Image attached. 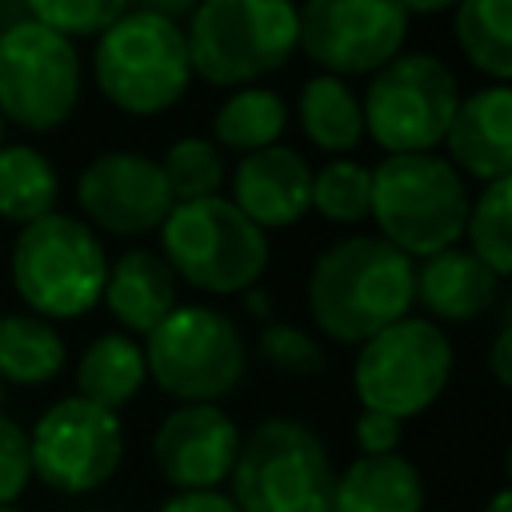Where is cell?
<instances>
[{"label":"cell","instance_id":"obj_20","mask_svg":"<svg viewBox=\"0 0 512 512\" xmlns=\"http://www.w3.org/2000/svg\"><path fill=\"white\" fill-rule=\"evenodd\" d=\"M428 488L420 468L400 456H356L332 476L328 512H424Z\"/></svg>","mask_w":512,"mask_h":512},{"label":"cell","instance_id":"obj_1","mask_svg":"<svg viewBox=\"0 0 512 512\" xmlns=\"http://www.w3.org/2000/svg\"><path fill=\"white\" fill-rule=\"evenodd\" d=\"M416 260L376 232H348L324 244L304 280V312L320 340L364 344L412 312Z\"/></svg>","mask_w":512,"mask_h":512},{"label":"cell","instance_id":"obj_5","mask_svg":"<svg viewBox=\"0 0 512 512\" xmlns=\"http://www.w3.org/2000/svg\"><path fill=\"white\" fill-rule=\"evenodd\" d=\"M92 76L116 112L136 120L164 116L192 88L184 24L128 8L112 28L96 36Z\"/></svg>","mask_w":512,"mask_h":512},{"label":"cell","instance_id":"obj_37","mask_svg":"<svg viewBox=\"0 0 512 512\" xmlns=\"http://www.w3.org/2000/svg\"><path fill=\"white\" fill-rule=\"evenodd\" d=\"M240 300H244V312H248L252 320H260V324H268V320H276V316H272V292H268L264 284H256V288H248V292H240Z\"/></svg>","mask_w":512,"mask_h":512},{"label":"cell","instance_id":"obj_38","mask_svg":"<svg viewBox=\"0 0 512 512\" xmlns=\"http://www.w3.org/2000/svg\"><path fill=\"white\" fill-rule=\"evenodd\" d=\"M408 16H444V12H452L460 0H396Z\"/></svg>","mask_w":512,"mask_h":512},{"label":"cell","instance_id":"obj_7","mask_svg":"<svg viewBox=\"0 0 512 512\" xmlns=\"http://www.w3.org/2000/svg\"><path fill=\"white\" fill-rule=\"evenodd\" d=\"M332 456L320 432L296 416H264L240 436L228 496L240 512H328Z\"/></svg>","mask_w":512,"mask_h":512},{"label":"cell","instance_id":"obj_8","mask_svg":"<svg viewBox=\"0 0 512 512\" xmlns=\"http://www.w3.org/2000/svg\"><path fill=\"white\" fill-rule=\"evenodd\" d=\"M140 348L148 380L176 404H216L248 372V340L216 304H176Z\"/></svg>","mask_w":512,"mask_h":512},{"label":"cell","instance_id":"obj_24","mask_svg":"<svg viewBox=\"0 0 512 512\" xmlns=\"http://www.w3.org/2000/svg\"><path fill=\"white\" fill-rule=\"evenodd\" d=\"M68 364L64 332L36 312H0V380L20 388L52 384Z\"/></svg>","mask_w":512,"mask_h":512},{"label":"cell","instance_id":"obj_13","mask_svg":"<svg viewBox=\"0 0 512 512\" xmlns=\"http://www.w3.org/2000/svg\"><path fill=\"white\" fill-rule=\"evenodd\" d=\"M412 16L396 0L296 4V52L332 76H372L408 44Z\"/></svg>","mask_w":512,"mask_h":512},{"label":"cell","instance_id":"obj_27","mask_svg":"<svg viewBox=\"0 0 512 512\" xmlns=\"http://www.w3.org/2000/svg\"><path fill=\"white\" fill-rule=\"evenodd\" d=\"M460 240H468V252L488 264L500 280L512 276V176L480 184L468 204Z\"/></svg>","mask_w":512,"mask_h":512},{"label":"cell","instance_id":"obj_35","mask_svg":"<svg viewBox=\"0 0 512 512\" xmlns=\"http://www.w3.org/2000/svg\"><path fill=\"white\" fill-rule=\"evenodd\" d=\"M488 368H492V380L500 388H512V324L508 316L496 324L492 332V344H488Z\"/></svg>","mask_w":512,"mask_h":512},{"label":"cell","instance_id":"obj_39","mask_svg":"<svg viewBox=\"0 0 512 512\" xmlns=\"http://www.w3.org/2000/svg\"><path fill=\"white\" fill-rule=\"evenodd\" d=\"M480 512H512V488H508V484H500V488L488 496V504H484Z\"/></svg>","mask_w":512,"mask_h":512},{"label":"cell","instance_id":"obj_33","mask_svg":"<svg viewBox=\"0 0 512 512\" xmlns=\"http://www.w3.org/2000/svg\"><path fill=\"white\" fill-rule=\"evenodd\" d=\"M404 440V420L396 416H384V412H372V408H360L356 420H352V444L360 456H388L396 452Z\"/></svg>","mask_w":512,"mask_h":512},{"label":"cell","instance_id":"obj_4","mask_svg":"<svg viewBox=\"0 0 512 512\" xmlns=\"http://www.w3.org/2000/svg\"><path fill=\"white\" fill-rule=\"evenodd\" d=\"M12 292L24 312L44 320H80L100 304L108 252L104 240L72 212H48L32 224L16 228L8 252Z\"/></svg>","mask_w":512,"mask_h":512},{"label":"cell","instance_id":"obj_34","mask_svg":"<svg viewBox=\"0 0 512 512\" xmlns=\"http://www.w3.org/2000/svg\"><path fill=\"white\" fill-rule=\"evenodd\" d=\"M156 512H240L236 500L224 488H200V492H172L156 504Z\"/></svg>","mask_w":512,"mask_h":512},{"label":"cell","instance_id":"obj_15","mask_svg":"<svg viewBox=\"0 0 512 512\" xmlns=\"http://www.w3.org/2000/svg\"><path fill=\"white\" fill-rule=\"evenodd\" d=\"M240 424L220 404H176L156 420L148 456L172 492L220 488L240 452Z\"/></svg>","mask_w":512,"mask_h":512},{"label":"cell","instance_id":"obj_3","mask_svg":"<svg viewBox=\"0 0 512 512\" xmlns=\"http://www.w3.org/2000/svg\"><path fill=\"white\" fill-rule=\"evenodd\" d=\"M468 204V180L440 152L380 156L372 168L368 220L376 224V236H384L408 260H424L460 244Z\"/></svg>","mask_w":512,"mask_h":512},{"label":"cell","instance_id":"obj_16","mask_svg":"<svg viewBox=\"0 0 512 512\" xmlns=\"http://www.w3.org/2000/svg\"><path fill=\"white\" fill-rule=\"evenodd\" d=\"M228 200L260 228L284 232L312 212V164L292 144H272L240 156L228 172Z\"/></svg>","mask_w":512,"mask_h":512},{"label":"cell","instance_id":"obj_23","mask_svg":"<svg viewBox=\"0 0 512 512\" xmlns=\"http://www.w3.org/2000/svg\"><path fill=\"white\" fill-rule=\"evenodd\" d=\"M292 124V104L268 84L228 88V96L212 112V144L220 152H260L284 140Z\"/></svg>","mask_w":512,"mask_h":512},{"label":"cell","instance_id":"obj_6","mask_svg":"<svg viewBox=\"0 0 512 512\" xmlns=\"http://www.w3.org/2000/svg\"><path fill=\"white\" fill-rule=\"evenodd\" d=\"M184 40L196 80L256 84L296 56V0H200L184 20Z\"/></svg>","mask_w":512,"mask_h":512},{"label":"cell","instance_id":"obj_41","mask_svg":"<svg viewBox=\"0 0 512 512\" xmlns=\"http://www.w3.org/2000/svg\"><path fill=\"white\" fill-rule=\"evenodd\" d=\"M4 128H8V124H4V116H0V144H4Z\"/></svg>","mask_w":512,"mask_h":512},{"label":"cell","instance_id":"obj_25","mask_svg":"<svg viewBox=\"0 0 512 512\" xmlns=\"http://www.w3.org/2000/svg\"><path fill=\"white\" fill-rule=\"evenodd\" d=\"M60 204V172L36 144H0V220L32 224Z\"/></svg>","mask_w":512,"mask_h":512},{"label":"cell","instance_id":"obj_12","mask_svg":"<svg viewBox=\"0 0 512 512\" xmlns=\"http://www.w3.org/2000/svg\"><path fill=\"white\" fill-rule=\"evenodd\" d=\"M124 420L112 408H100L84 396L52 400L32 432V480H40L56 496H88L100 492L124 464Z\"/></svg>","mask_w":512,"mask_h":512},{"label":"cell","instance_id":"obj_11","mask_svg":"<svg viewBox=\"0 0 512 512\" xmlns=\"http://www.w3.org/2000/svg\"><path fill=\"white\" fill-rule=\"evenodd\" d=\"M84 92L80 48L20 16L0 28V116L20 132L48 136L72 120Z\"/></svg>","mask_w":512,"mask_h":512},{"label":"cell","instance_id":"obj_36","mask_svg":"<svg viewBox=\"0 0 512 512\" xmlns=\"http://www.w3.org/2000/svg\"><path fill=\"white\" fill-rule=\"evenodd\" d=\"M196 4H200V0H128V8H136V12H156V16H168V20H176V24H184Z\"/></svg>","mask_w":512,"mask_h":512},{"label":"cell","instance_id":"obj_18","mask_svg":"<svg viewBox=\"0 0 512 512\" xmlns=\"http://www.w3.org/2000/svg\"><path fill=\"white\" fill-rule=\"evenodd\" d=\"M500 292H504V280L488 264H480L468 248L452 244L416 264L412 304H420L424 320L444 328V324H472L488 316L500 304Z\"/></svg>","mask_w":512,"mask_h":512},{"label":"cell","instance_id":"obj_22","mask_svg":"<svg viewBox=\"0 0 512 512\" xmlns=\"http://www.w3.org/2000/svg\"><path fill=\"white\" fill-rule=\"evenodd\" d=\"M72 380H76V396H84L100 408L124 412L148 384V364H144L140 340L120 328L96 332L84 344V352L72 368Z\"/></svg>","mask_w":512,"mask_h":512},{"label":"cell","instance_id":"obj_21","mask_svg":"<svg viewBox=\"0 0 512 512\" xmlns=\"http://www.w3.org/2000/svg\"><path fill=\"white\" fill-rule=\"evenodd\" d=\"M292 116H296L304 140L324 156H352L364 144L360 92L344 76H332V72L308 76L296 92Z\"/></svg>","mask_w":512,"mask_h":512},{"label":"cell","instance_id":"obj_26","mask_svg":"<svg viewBox=\"0 0 512 512\" xmlns=\"http://www.w3.org/2000/svg\"><path fill=\"white\" fill-rule=\"evenodd\" d=\"M452 36L460 56L488 76L508 84L512 76V0H460L452 8Z\"/></svg>","mask_w":512,"mask_h":512},{"label":"cell","instance_id":"obj_40","mask_svg":"<svg viewBox=\"0 0 512 512\" xmlns=\"http://www.w3.org/2000/svg\"><path fill=\"white\" fill-rule=\"evenodd\" d=\"M0 512H24V508H16V504H4V508H0Z\"/></svg>","mask_w":512,"mask_h":512},{"label":"cell","instance_id":"obj_43","mask_svg":"<svg viewBox=\"0 0 512 512\" xmlns=\"http://www.w3.org/2000/svg\"><path fill=\"white\" fill-rule=\"evenodd\" d=\"M0 28H4V12H0Z\"/></svg>","mask_w":512,"mask_h":512},{"label":"cell","instance_id":"obj_17","mask_svg":"<svg viewBox=\"0 0 512 512\" xmlns=\"http://www.w3.org/2000/svg\"><path fill=\"white\" fill-rule=\"evenodd\" d=\"M448 164L476 184L512 176V92L508 84H484L460 96L444 132Z\"/></svg>","mask_w":512,"mask_h":512},{"label":"cell","instance_id":"obj_42","mask_svg":"<svg viewBox=\"0 0 512 512\" xmlns=\"http://www.w3.org/2000/svg\"><path fill=\"white\" fill-rule=\"evenodd\" d=\"M0 404H4V380H0Z\"/></svg>","mask_w":512,"mask_h":512},{"label":"cell","instance_id":"obj_19","mask_svg":"<svg viewBox=\"0 0 512 512\" xmlns=\"http://www.w3.org/2000/svg\"><path fill=\"white\" fill-rule=\"evenodd\" d=\"M100 304L128 336H148L176 304H180V280L164 264L156 248L132 244L116 260H108Z\"/></svg>","mask_w":512,"mask_h":512},{"label":"cell","instance_id":"obj_28","mask_svg":"<svg viewBox=\"0 0 512 512\" xmlns=\"http://www.w3.org/2000/svg\"><path fill=\"white\" fill-rule=\"evenodd\" d=\"M372 208V168L356 156H328L312 168V212L328 224L356 228Z\"/></svg>","mask_w":512,"mask_h":512},{"label":"cell","instance_id":"obj_14","mask_svg":"<svg viewBox=\"0 0 512 512\" xmlns=\"http://www.w3.org/2000/svg\"><path fill=\"white\" fill-rule=\"evenodd\" d=\"M172 204L160 160L136 148H104L76 176V208L96 236H152Z\"/></svg>","mask_w":512,"mask_h":512},{"label":"cell","instance_id":"obj_31","mask_svg":"<svg viewBox=\"0 0 512 512\" xmlns=\"http://www.w3.org/2000/svg\"><path fill=\"white\" fill-rule=\"evenodd\" d=\"M20 8L28 20L76 44V40H96L104 28H112L128 12V0H20Z\"/></svg>","mask_w":512,"mask_h":512},{"label":"cell","instance_id":"obj_9","mask_svg":"<svg viewBox=\"0 0 512 512\" xmlns=\"http://www.w3.org/2000/svg\"><path fill=\"white\" fill-rule=\"evenodd\" d=\"M460 76L436 52H396L364 84V136L384 152H436L460 104Z\"/></svg>","mask_w":512,"mask_h":512},{"label":"cell","instance_id":"obj_30","mask_svg":"<svg viewBox=\"0 0 512 512\" xmlns=\"http://www.w3.org/2000/svg\"><path fill=\"white\" fill-rule=\"evenodd\" d=\"M256 360L268 372L296 376V380H308V376H324L328 372V348H324V340L312 328L292 324V320H268V324H260V332H256Z\"/></svg>","mask_w":512,"mask_h":512},{"label":"cell","instance_id":"obj_2","mask_svg":"<svg viewBox=\"0 0 512 512\" xmlns=\"http://www.w3.org/2000/svg\"><path fill=\"white\" fill-rule=\"evenodd\" d=\"M156 232L172 276L200 296H240L256 288L272 264L268 232H260L224 192L176 200Z\"/></svg>","mask_w":512,"mask_h":512},{"label":"cell","instance_id":"obj_32","mask_svg":"<svg viewBox=\"0 0 512 512\" xmlns=\"http://www.w3.org/2000/svg\"><path fill=\"white\" fill-rule=\"evenodd\" d=\"M32 484V448L28 428L0 412V508L16 504Z\"/></svg>","mask_w":512,"mask_h":512},{"label":"cell","instance_id":"obj_10","mask_svg":"<svg viewBox=\"0 0 512 512\" xmlns=\"http://www.w3.org/2000/svg\"><path fill=\"white\" fill-rule=\"evenodd\" d=\"M456 348L448 332L424 316H400L364 344L352 360V392L360 408L412 420L424 416L452 384Z\"/></svg>","mask_w":512,"mask_h":512},{"label":"cell","instance_id":"obj_29","mask_svg":"<svg viewBox=\"0 0 512 512\" xmlns=\"http://www.w3.org/2000/svg\"><path fill=\"white\" fill-rule=\"evenodd\" d=\"M160 172L168 180L172 200H204V196H220L228 184V164L224 152L212 144V136H180L164 148L160 156Z\"/></svg>","mask_w":512,"mask_h":512}]
</instances>
